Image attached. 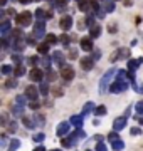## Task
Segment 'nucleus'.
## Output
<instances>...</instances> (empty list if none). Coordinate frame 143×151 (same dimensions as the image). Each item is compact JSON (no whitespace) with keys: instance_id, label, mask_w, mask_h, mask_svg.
<instances>
[{"instance_id":"1","label":"nucleus","mask_w":143,"mask_h":151,"mask_svg":"<svg viewBox=\"0 0 143 151\" xmlns=\"http://www.w3.org/2000/svg\"><path fill=\"white\" fill-rule=\"evenodd\" d=\"M116 72H118V69L111 67V69H108V70L105 72V76L101 77V81H99V92H101V94H103V92H106V89H110L111 79L116 76Z\"/></svg>"},{"instance_id":"2","label":"nucleus","mask_w":143,"mask_h":151,"mask_svg":"<svg viewBox=\"0 0 143 151\" xmlns=\"http://www.w3.org/2000/svg\"><path fill=\"white\" fill-rule=\"evenodd\" d=\"M32 17H34L32 12L24 10V12H20V14H17L15 15V20H17V24H20V25H24V27H27V25L32 24Z\"/></svg>"},{"instance_id":"3","label":"nucleus","mask_w":143,"mask_h":151,"mask_svg":"<svg viewBox=\"0 0 143 151\" xmlns=\"http://www.w3.org/2000/svg\"><path fill=\"white\" fill-rule=\"evenodd\" d=\"M130 87V81H126V79H123V81H116L113 82L110 86V92H113V94H118V92H125Z\"/></svg>"},{"instance_id":"4","label":"nucleus","mask_w":143,"mask_h":151,"mask_svg":"<svg viewBox=\"0 0 143 151\" xmlns=\"http://www.w3.org/2000/svg\"><path fill=\"white\" fill-rule=\"evenodd\" d=\"M46 20H37L34 24V37L35 39H46Z\"/></svg>"},{"instance_id":"5","label":"nucleus","mask_w":143,"mask_h":151,"mask_svg":"<svg viewBox=\"0 0 143 151\" xmlns=\"http://www.w3.org/2000/svg\"><path fill=\"white\" fill-rule=\"evenodd\" d=\"M44 76H46V72H42V69H39V67H32L30 72H29V79L34 81V82H42Z\"/></svg>"},{"instance_id":"6","label":"nucleus","mask_w":143,"mask_h":151,"mask_svg":"<svg viewBox=\"0 0 143 151\" xmlns=\"http://www.w3.org/2000/svg\"><path fill=\"white\" fill-rule=\"evenodd\" d=\"M72 17L71 15H64L62 19L59 20V27H61V30H64V32H69L71 30V27H72Z\"/></svg>"},{"instance_id":"7","label":"nucleus","mask_w":143,"mask_h":151,"mask_svg":"<svg viewBox=\"0 0 143 151\" xmlns=\"http://www.w3.org/2000/svg\"><path fill=\"white\" fill-rule=\"evenodd\" d=\"M25 97H27L30 103L37 101L39 99V89L35 86H27V89H25Z\"/></svg>"},{"instance_id":"8","label":"nucleus","mask_w":143,"mask_h":151,"mask_svg":"<svg viewBox=\"0 0 143 151\" xmlns=\"http://www.w3.org/2000/svg\"><path fill=\"white\" fill-rule=\"evenodd\" d=\"M71 123H67V121H62V123L57 126V129H56V134L57 136H66L67 133H69V129H71Z\"/></svg>"},{"instance_id":"9","label":"nucleus","mask_w":143,"mask_h":151,"mask_svg":"<svg viewBox=\"0 0 143 151\" xmlns=\"http://www.w3.org/2000/svg\"><path fill=\"white\" fill-rule=\"evenodd\" d=\"M74 69H72L71 65H67V67H62V70H61V77L64 79V81H72L74 79Z\"/></svg>"},{"instance_id":"10","label":"nucleus","mask_w":143,"mask_h":151,"mask_svg":"<svg viewBox=\"0 0 143 151\" xmlns=\"http://www.w3.org/2000/svg\"><path fill=\"white\" fill-rule=\"evenodd\" d=\"M126 126V116H121V118H116L113 121V129L115 131H123Z\"/></svg>"},{"instance_id":"11","label":"nucleus","mask_w":143,"mask_h":151,"mask_svg":"<svg viewBox=\"0 0 143 151\" xmlns=\"http://www.w3.org/2000/svg\"><path fill=\"white\" fill-rule=\"evenodd\" d=\"M79 45H81L83 50L91 52V50H93V39H91V37H83V39H81V42H79Z\"/></svg>"},{"instance_id":"12","label":"nucleus","mask_w":143,"mask_h":151,"mask_svg":"<svg viewBox=\"0 0 143 151\" xmlns=\"http://www.w3.org/2000/svg\"><path fill=\"white\" fill-rule=\"evenodd\" d=\"M10 32H12L10 20H4V22H2V25H0V35H2V37H7Z\"/></svg>"},{"instance_id":"13","label":"nucleus","mask_w":143,"mask_h":151,"mask_svg":"<svg viewBox=\"0 0 143 151\" xmlns=\"http://www.w3.org/2000/svg\"><path fill=\"white\" fill-rule=\"evenodd\" d=\"M64 54L61 52V50H54V54H52V60H54V64H57L59 67H64Z\"/></svg>"},{"instance_id":"14","label":"nucleus","mask_w":143,"mask_h":151,"mask_svg":"<svg viewBox=\"0 0 143 151\" xmlns=\"http://www.w3.org/2000/svg\"><path fill=\"white\" fill-rule=\"evenodd\" d=\"M81 67H83L84 70H91L94 65V59L93 57H81Z\"/></svg>"},{"instance_id":"15","label":"nucleus","mask_w":143,"mask_h":151,"mask_svg":"<svg viewBox=\"0 0 143 151\" xmlns=\"http://www.w3.org/2000/svg\"><path fill=\"white\" fill-rule=\"evenodd\" d=\"M69 123H71L76 129H79V128L83 126V123H84V116H71Z\"/></svg>"},{"instance_id":"16","label":"nucleus","mask_w":143,"mask_h":151,"mask_svg":"<svg viewBox=\"0 0 143 151\" xmlns=\"http://www.w3.org/2000/svg\"><path fill=\"white\" fill-rule=\"evenodd\" d=\"M12 47H14L15 52H20V50L25 47V40H24V39H14V40H12Z\"/></svg>"},{"instance_id":"17","label":"nucleus","mask_w":143,"mask_h":151,"mask_svg":"<svg viewBox=\"0 0 143 151\" xmlns=\"http://www.w3.org/2000/svg\"><path fill=\"white\" fill-rule=\"evenodd\" d=\"M91 2L93 0H77V9L81 12H88L89 7H91Z\"/></svg>"},{"instance_id":"18","label":"nucleus","mask_w":143,"mask_h":151,"mask_svg":"<svg viewBox=\"0 0 143 151\" xmlns=\"http://www.w3.org/2000/svg\"><path fill=\"white\" fill-rule=\"evenodd\" d=\"M101 35V27H99L98 24L93 25V27H89V37L91 39H98Z\"/></svg>"},{"instance_id":"19","label":"nucleus","mask_w":143,"mask_h":151,"mask_svg":"<svg viewBox=\"0 0 143 151\" xmlns=\"http://www.w3.org/2000/svg\"><path fill=\"white\" fill-rule=\"evenodd\" d=\"M142 64V59H138V60H133V59H130L128 60V69L126 70H130V72H135V70L138 69V65Z\"/></svg>"},{"instance_id":"20","label":"nucleus","mask_w":143,"mask_h":151,"mask_svg":"<svg viewBox=\"0 0 143 151\" xmlns=\"http://www.w3.org/2000/svg\"><path fill=\"white\" fill-rule=\"evenodd\" d=\"M0 70H2V74L4 76H12L14 72H15V67H12V65H9V64H4Z\"/></svg>"},{"instance_id":"21","label":"nucleus","mask_w":143,"mask_h":151,"mask_svg":"<svg viewBox=\"0 0 143 151\" xmlns=\"http://www.w3.org/2000/svg\"><path fill=\"white\" fill-rule=\"evenodd\" d=\"M111 148H113V151H121V150H125V143L121 139H116L111 143Z\"/></svg>"},{"instance_id":"22","label":"nucleus","mask_w":143,"mask_h":151,"mask_svg":"<svg viewBox=\"0 0 143 151\" xmlns=\"http://www.w3.org/2000/svg\"><path fill=\"white\" fill-rule=\"evenodd\" d=\"M37 52L40 55H46L47 52H49V44H46V42H42L40 45H37Z\"/></svg>"},{"instance_id":"23","label":"nucleus","mask_w":143,"mask_h":151,"mask_svg":"<svg viewBox=\"0 0 143 151\" xmlns=\"http://www.w3.org/2000/svg\"><path fill=\"white\" fill-rule=\"evenodd\" d=\"M93 113H94V116H105L108 113V109H106V106L101 104V106H96V109H94Z\"/></svg>"},{"instance_id":"24","label":"nucleus","mask_w":143,"mask_h":151,"mask_svg":"<svg viewBox=\"0 0 143 151\" xmlns=\"http://www.w3.org/2000/svg\"><path fill=\"white\" fill-rule=\"evenodd\" d=\"M71 138H72V139H83V138H86V133H84V131L79 128V129H76V131L71 134Z\"/></svg>"},{"instance_id":"25","label":"nucleus","mask_w":143,"mask_h":151,"mask_svg":"<svg viewBox=\"0 0 143 151\" xmlns=\"http://www.w3.org/2000/svg\"><path fill=\"white\" fill-rule=\"evenodd\" d=\"M94 104L93 103H86L84 104V108H83V113H81V116H86V114H89L91 111H94Z\"/></svg>"},{"instance_id":"26","label":"nucleus","mask_w":143,"mask_h":151,"mask_svg":"<svg viewBox=\"0 0 143 151\" xmlns=\"http://www.w3.org/2000/svg\"><path fill=\"white\" fill-rule=\"evenodd\" d=\"M34 15L37 17V20H47V14L42 9H37V10L34 12Z\"/></svg>"},{"instance_id":"27","label":"nucleus","mask_w":143,"mask_h":151,"mask_svg":"<svg viewBox=\"0 0 143 151\" xmlns=\"http://www.w3.org/2000/svg\"><path fill=\"white\" fill-rule=\"evenodd\" d=\"M57 40H59V39L56 37L54 34H47V35H46V44H49V45H54V44H57Z\"/></svg>"},{"instance_id":"28","label":"nucleus","mask_w":143,"mask_h":151,"mask_svg":"<svg viewBox=\"0 0 143 151\" xmlns=\"http://www.w3.org/2000/svg\"><path fill=\"white\" fill-rule=\"evenodd\" d=\"M61 145H62V148H72V146H74V141H72V138L69 136V138L61 139Z\"/></svg>"},{"instance_id":"29","label":"nucleus","mask_w":143,"mask_h":151,"mask_svg":"<svg viewBox=\"0 0 143 151\" xmlns=\"http://www.w3.org/2000/svg\"><path fill=\"white\" fill-rule=\"evenodd\" d=\"M17 86H19L17 79H12V77H10V79H7V81H5V87H7V89H15Z\"/></svg>"},{"instance_id":"30","label":"nucleus","mask_w":143,"mask_h":151,"mask_svg":"<svg viewBox=\"0 0 143 151\" xmlns=\"http://www.w3.org/2000/svg\"><path fill=\"white\" fill-rule=\"evenodd\" d=\"M24 124H25V128L27 129H34L37 124H35V121L34 119H30V118H24Z\"/></svg>"},{"instance_id":"31","label":"nucleus","mask_w":143,"mask_h":151,"mask_svg":"<svg viewBox=\"0 0 143 151\" xmlns=\"http://www.w3.org/2000/svg\"><path fill=\"white\" fill-rule=\"evenodd\" d=\"M105 12L111 14V12H115V0H108L105 4Z\"/></svg>"},{"instance_id":"32","label":"nucleus","mask_w":143,"mask_h":151,"mask_svg":"<svg viewBox=\"0 0 143 151\" xmlns=\"http://www.w3.org/2000/svg\"><path fill=\"white\" fill-rule=\"evenodd\" d=\"M24 74H25V67H24L22 64L17 65V67H15V72H14V76H15V77H22Z\"/></svg>"},{"instance_id":"33","label":"nucleus","mask_w":143,"mask_h":151,"mask_svg":"<svg viewBox=\"0 0 143 151\" xmlns=\"http://www.w3.org/2000/svg\"><path fill=\"white\" fill-rule=\"evenodd\" d=\"M27 97H25V94H24V96H17L15 97V104H19V106H25V104H27Z\"/></svg>"},{"instance_id":"34","label":"nucleus","mask_w":143,"mask_h":151,"mask_svg":"<svg viewBox=\"0 0 143 151\" xmlns=\"http://www.w3.org/2000/svg\"><path fill=\"white\" fill-rule=\"evenodd\" d=\"M12 113H14V116H22V113H24V106H19V104H15V106L12 108Z\"/></svg>"},{"instance_id":"35","label":"nucleus","mask_w":143,"mask_h":151,"mask_svg":"<svg viewBox=\"0 0 143 151\" xmlns=\"http://www.w3.org/2000/svg\"><path fill=\"white\" fill-rule=\"evenodd\" d=\"M39 91H40V94H42V96H47V92H49V84H47V82H40Z\"/></svg>"},{"instance_id":"36","label":"nucleus","mask_w":143,"mask_h":151,"mask_svg":"<svg viewBox=\"0 0 143 151\" xmlns=\"http://www.w3.org/2000/svg\"><path fill=\"white\" fill-rule=\"evenodd\" d=\"M71 0H54L52 2V7H57V9H61V7H64V5H67Z\"/></svg>"},{"instance_id":"37","label":"nucleus","mask_w":143,"mask_h":151,"mask_svg":"<svg viewBox=\"0 0 143 151\" xmlns=\"http://www.w3.org/2000/svg\"><path fill=\"white\" fill-rule=\"evenodd\" d=\"M51 62H54L52 57H44V59H40V64H42V67H46V69L51 67Z\"/></svg>"},{"instance_id":"38","label":"nucleus","mask_w":143,"mask_h":151,"mask_svg":"<svg viewBox=\"0 0 143 151\" xmlns=\"http://www.w3.org/2000/svg\"><path fill=\"white\" fill-rule=\"evenodd\" d=\"M61 42H62V45H69V44H71V39H69V35H67V34H62V35H61V39H59Z\"/></svg>"},{"instance_id":"39","label":"nucleus","mask_w":143,"mask_h":151,"mask_svg":"<svg viewBox=\"0 0 143 151\" xmlns=\"http://www.w3.org/2000/svg\"><path fill=\"white\" fill-rule=\"evenodd\" d=\"M135 111H136L138 116H143V101H140V103L135 104Z\"/></svg>"},{"instance_id":"40","label":"nucleus","mask_w":143,"mask_h":151,"mask_svg":"<svg viewBox=\"0 0 143 151\" xmlns=\"http://www.w3.org/2000/svg\"><path fill=\"white\" fill-rule=\"evenodd\" d=\"M35 143H42V141L46 139V134L44 133H37V134H34V138H32Z\"/></svg>"},{"instance_id":"41","label":"nucleus","mask_w":143,"mask_h":151,"mask_svg":"<svg viewBox=\"0 0 143 151\" xmlns=\"http://www.w3.org/2000/svg\"><path fill=\"white\" fill-rule=\"evenodd\" d=\"M12 60H14L17 65H20L22 64V55L20 54H12Z\"/></svg>"},{"instance_id":"42","label":"nucleus","mask_w":143,"mask_h":151,"mask_svg":"<svg viewBox=\"0 0 143 151\" xmlns=\"http://www.w3.org/2000/svg\"><path fill=\"white\" fill-rule=\"evenodd\" d=\"M118 57H121V52H120V49H118V50H115V52L111 54L110 60H111V62H116V60H118Z\"/></svg>"},{"instance_id":"43","label":"nucleus","mask_w":143,"mask_h":151,"mask_svg":"<svg viewBox=\"0 0 143 151\" xmlns=\"http://www.w3.org/2000/svg\"><path fill=\"white\" fill-rule=\"evenodd\" d=\"M12 35H14V39H22V29H14Z\"/></svg>"},{"instance_id":"44","label":"nucleus","mask_w":143,"mask_h":151,"mask_svg":"<svg viewBox=\"0 0 143 151\" xmlns=\"http://www.w3.org/2000/svg\"><path fill=\"white\" fill-rule=\"evenodd\" d=\"M46 77H47V81H56L57 74H56V72H52V70H47V72H46Z\"/></svg>"},{"instance_id":"45","label":"nucleus","mask_w":143,"mask_h":151,"mask_svg":"<svg viewBox=\"0 0 143 151\" xmlns=\"http://www.w3.org/2000/svg\"><path fill=\"white\" fill-rule=\"evenodd\" d=\"M34 121H35V124L39 126V124H44L46 119H44V116H39V114H35V116H34Z\"/></svg>"},{"instance_id":"46","label":"nucleus","mask_w":143,"mask_h":151,"mask_svg":"<svg viewBox=\"0 0 143 151\" xmlns=\"http://www.w3.org/2000/svg\"><path fill=\"white\" fill-rule=\"evenodd\" d=\"M27 62H29L30 65H35L37 62H40V59H39L37 55H32V57H29V60H27Z\"/></svg>"},{"instance_id":"47","label":"nucleus","mask_w":143,"mask_h":151,"mask_svg":"<svg viewBox=\"0 0 143 151\" xmlns=\"http://www.w3.org/2000/svg\"><path fill=\"white\" fill-rule=\"evenodd\" d=\"M108 139H110L111 143H113V141H116V139H120V138H118V131H113V133H110V134H108Z\"/></svg>"},{"instance_id":"48","label":"nucleus","mask_w":143,"mask_h":151,"mask_svg":"<svg viewBox=\"0 0 143 151\" xmlns=\"http://www.w3.org/2000/svg\"><path fill=\"white\" fill-rule=\"evenodd\" d=\"M19 146H20V141H19V139H12V143H10V150L12 151H15Z\"/></svg>"},{"instance_id":"49","label":"nucleus","mask_w":143,"mask_h":151,"mask_svg":"<svg viewBox=\"0 0 143 151\" xmlns=\"http://www.w3.org/2000/svg\"><path fill=\"white\" fill-rule=\"evenodd\" d=\"M96 151H108V148H106V145L101 141V143H98V145H96Z\"/></svg>"},{"instance_id":"50","label":"nucleus","mask_w":143,"mask_h":151,"mask_svg":"<svg viewBox=\"0 0 143 151\" xmlns=\"http://www.w3.org/2000/svg\"><path fill=\"white\" fill-rule=\"evenodd\" d=\"M9 131H10V133H15L17 131V123L15 121H12V123L9 124Z\"/></svg>"},{"instance_id":"51","label":"nucleus","mask_w":143,"mask_h":151,"mask_svg":"<svg viewBox=\"0 0 143 151\" xmlns=\"http://www.w3.org/2000/svg\"><path fill=\"white\" fill-rule=\"evenodd\" d=\"M130 133H131V134L135 136V134H140L142 131H140V128H131V131H130Z\"/></svg>"},{"instance_id":"52","label":"nucleus","mask_w":143,"mask_h":151,"mask_svg":"<svg viewBox=\"0 0 143 151\" xmlns=\"http://www.w3.org/2000/svg\"><path fill=\"white\" fill-rule=\"evenodd\" d=\"M29 106H30V109H37L39 108V103H37V101H34V103H30Z\"/></svg>"},{"instance_id":"53","label":"nucleus","mask_w":143,"mask_h":151,"mask_svg":"<svg viewBox=\"0 0 143 151\" xmlns=\"http://www.w3.org/2000/svg\"><path fill=\"white\" fill-rule=\"evenodd\" d=\"M99 55H101V52H99V50H96V52H93V59H94V60H98V59H99Z\"/></svg>"},{"instance_id":"54","label":"nucleus","mask_w":143,"mask_h":151,"mask_svg":"<svg viewBox=\"0 0 143 151\" xmlns=\"http://www.w3.org/2000/svg\"><path fill=\"white\" fill-rule=\"evenodd\" d=\"M34 151H46V148H44V146H42V145H40V146H37V148H35V150H34Z\"/></svg>"},{"instance_id":"55","label":"nucleus","mask_w":143,"mask_h":151,"mask_svg":"<svg viewBox=\"0 0 143 151\" xmlns=\"http://www.w3.org/2000/svg\"><path fill=\"white\" fill-rule=\"evenodd\" d=\"M110 30H111V34H115V32H116V25H111Z\"/></svg>"},{"instance_id":"56","label":"nucleus","mask_w":143,"mask_h":151,"mask_svg":"<svg viewBox=\"0 0 143 151\" xmlns=\"http://www.w3.org/2000/svg\"><path fill=\"white\" fill-rule=\"evenodd\" d=\"M5 4H7V0H0V5L2 7H5Z\"/></svg>"},{"instance_id":"57","label":"nucleus","mask_w":143,"mask_h":151,"mask_svg":"<svg viewBox=\"0 0 143 151\" xmlns=\"http://www.w3.org/2000/svg\"><path fill=\"white\" fill-rule=\"evenodd\" d=\"M19 2H20V4H29L30 0H19Z\"/></svg>"},{"instance_id":"58","label":"nucleus","mask_w":143,"mask_h":151,"mask_svg":"<svg viewBox=\"0 0 143 151\" xmlns=\"http://www.w3.org/2000/svg\"><path fill=\"white\" fill-rule=\"evenodd\" d=\"M51 151H62V150H51Z\"/></svg>"},{"instance_id":"59","label":"nucleus","mask_w":143,"mask_h":151,"mask_svg":"<svg viewBox=\"0 0 143 151\" xmlns=\"http://www.w3.org/2000/svg\"><path fill=\"white\" fill-rule=\"evenodd\" d=\"M49 2H51V4H52V2H54V0H49Z\"/></svg>"}]
</instances>
